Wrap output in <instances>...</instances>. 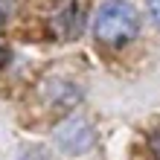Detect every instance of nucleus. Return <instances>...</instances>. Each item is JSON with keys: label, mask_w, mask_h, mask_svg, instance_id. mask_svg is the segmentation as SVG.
<instances>
[{"label": "nucleus", "mask_w": 160, "mask_h": 160, "mask_svg": "<svg viewBox=\"0 0 160 160\" xmlns=\"http://www.w3.org/2000/svg\"><path fill=\"white\" fill-rule=\"evenodd\" d=\"M6 61H9V50H6V47H0V67H3Z\"/></svg>", "instance_id": "nucleus-3"}, {"label": "nucleus", "mask_w": 160, "mask_h": 160, "mask_svg": "<svg viewBox=\"0 0 160 160\" xmlns=\"http://www.w3.org/2000/svg\"><path fill=\"white\" fill-rule=\"evenodd\" d=\"M148 15H152V21L160 26V0H148Z\"/></svg>", "instance_id": "nucleus-2"}, {"label": "nucleus", "mask_w": 160, "mask_h": 160, "mask_svg": "<svg viewBox=\"0 0 160 160\" xmlns=\"http://www.w3.org/2000/svg\"><path fill=\"white\" fill-rule=\"evenodd\" d=\"M93 32L96 38L108 47H122L140 32V15L137 9L125 3V0H108L99 6L96 21H93Z\"/></svg>", "instance_id": "nucleus-1"}]
</instances>
